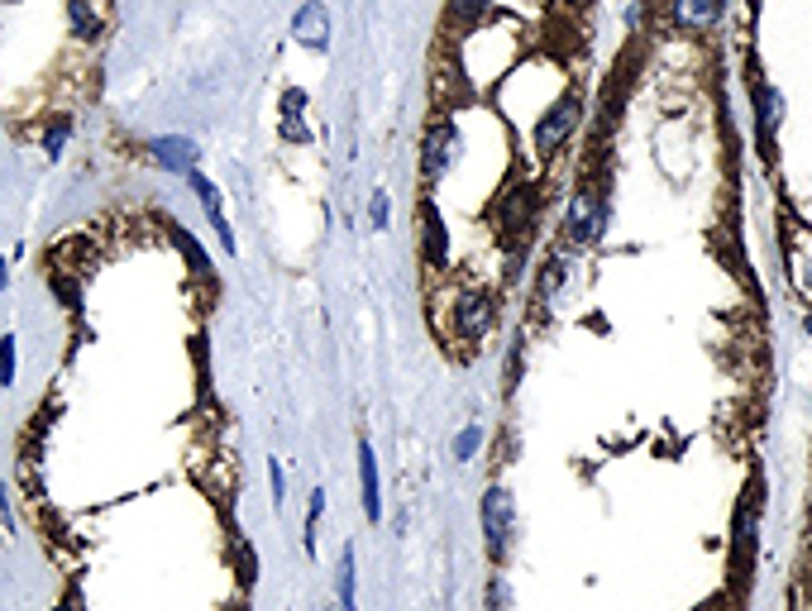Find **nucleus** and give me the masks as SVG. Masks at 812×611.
<instances>
[{"instance_id": "nucleus-22", "label": "nucleus", "mask_w": 812, "mask_h": 611, "mask_svg": "<svg viewBox=\"0 0 812 611\" xmlns=\"http://www.w3.org/2000/svg\"><path fill=\"white\" fill-rule=\"evenodd\" d=\"M14 334H6V340H0V388H10L14 382Z\"/></svg>"}, {"instance_id": "nucleus-8", "label": "nucleus", "mask_w": 812, "mask_h": 611, "mask_svg": "<svg viewBox=\"0 0 812 611\" xmlns=\"http://www.w3.org/2000/svg\"><path fill=\"white\" fill-rule=\"evenodd\" d=\"M143 149H149V158L163 172H197V158H201V149L191 139H182V134H158V139H149L143 143Z\"/></svg>"}, {"instance_id": "nucleus-1", "label": "nucleus", "mask_w": 812, "mask_h": 611, "mask_svg": "<svg viewBox=\"0 0 812 611\" xmlns=\"http://www.w3.org/2000/svg\"><path fill=\"white\" fill-rule=\"evenodd\" d=\"M492 330H498V297L492 292H483V287H464V292L450 297L444 334H450L454 344H483Z\"/></svg>"}, {"instance_id": "nucleus-6", "label": "nucleus", "mask_w": 812, "mask_h": 611, "mask_svg": "<svg viewBox=\"0 0 812 611\" xmlns=\"http://www.w3.org/2000/svg\"><path fill=\"white\" fill-rule=\"evenodd\" d=\"M454 153H459L454 124L450 120H435L425 130V143H421V187H425V197H430V187H435L440 177L454 168Z\"/></svg>"}, {"instance_id": "nucleus-13", "label": "nucleus", "mask_w": 812, "mask_h": 611, "mask_svg": "<svg viewBox=\"0 0 812 611\" xmlns=\"http://www.w3.org/2000/svg\"><path fill=\"white\" fill-rule=\"evenodd\" d=\"M722 6L726 0H674V6H669V20L679 29H689V34H698V29H712L722 20Z\"/></svg>"}, {"instance_id": "nucleus-25", "label": "nucleus", "mask_w": 812, "mask_h": 611, "mask_svg": "<svg viewBox=\"0 0 812 611\" xmlns=\"http://www.w3.org/2000/svg\"><path fill=\"white\" fill-rule=\"evenodd\" d=\"M560 6H564V10H583V6H588V0H560Z\"/></svg>"}, {"instance_id": "nucleus-10", "label": "nucleus", "mask_w": 812, "mask_h": 611, "mask_svg": "<svg viewBox=\"0 0 812 611\" xmlns=\"http://www.w3.org/2000/svg\"><path fill=\"white\" fill-rule=\"evenodd\" d=\"M779 110H784V101H779V91H774V87H764V82H755V143H760V158H764V163H774Z\"/></svg>"}, {"instance_id": "nucleus-16", "label": "nucleus", "mask_w": 812, "mask_h": 611, "mask_svg": "<svg viewBox=\"0 0 812 611\" xmlns=\"http://www.w3.org/2000/svg\"><path fill=\"white\" fill-rule=\"evenodd\" d=\"M172 244H178V249L187 253V268L197 272V278H211V259H205V249H201L197 239H191V234L182 230V224H178V230H172Z\"/></svg>"}, {"instance_id": "nucleus-19", "label": "nucleus", "mask_w": 812, "mask_h": 611, "mask_svg": "<svg viewBox=\"0 0 812 611\" xmlns=\"http://www.w3.org/2000/svg\"><path fill=\"white\" fill-rule=\"evenodd\" d=\"M321 517H325V492L315 488L311 507H307V554H315V530H321Z\"/></svg>"}, {"instance_id": "nucleus-14", "label": "nucleus", "mask_w": 812, "mask_h": 611, "mask_svg": "<svg viewBox=\"0 0 812 611\" xmlns=\"http://www.w3.org/2000/svg\"><path fill=\"white\" fill-rule=\"evenodd\" d=\"M334 611H359V559L354 544L340 550V569H334Z\"/></svg>"}, {"instance_id": "nucleus-15", "label": "nucleus", "mask_w": 812, "mask_h": 611, "mask_svg": "<svg viewBox=\"0 0 812 611\" xmlns=\"http://www.w3.org/2000/svg\"><path fill=\"white\" fill-rule=\"evenodd\" d=\"M68 20H72V34L77 39H101V20L87 0H68Z\"/></svg>"}, {"instance_id": "nucleus-17", "label": "nucleus", "mask_w": 812, "mask_h": 611, "mask_svg": "<svg viewBox=\"0 0 812 611\" xmlns=\"http://www.w3.org/2000/svg\"><path fill=\"white\" fill-rule=\"evenodd\" d=\"M483 14H488V0H450V20H454L459 29L483 24Z\"/></svg>"}, {"instance_id": "nucleus-2", "label": "nucleus", "mask_w": 812, "mask_h": 611, "mask_svg": "<svg viewBox=\"0 0 812 611\" xmlns=\"http://www.w3.org/2000/svg\"><path fill=\"white\" fill-rule=\"evenodd\" d=\"M478 525H483V550L492 564H502L507 550H512V535H517V502L502 482L483 488V502H478Z\"/></svg>"}, {"instance_id": "nucleus-20", "label": "nucleus", "mask_w": 812, "mask_h": 611, "mask_svg": "<svg viewBox=\"0 0 812 611\" xmlns=\"http://www.w3.org/2000/svg\"><path fill=\"white\" fill-rule=\"evenodd\" d=\"M68 134H72V120H68V116H58V120H53V130L43 134V153H48V158H62V143H68Z\"/></svg>"}, {"instance_id": "nucleus-3", "label": "nucleus", "mask_w": 812, "mask_h": 611, "mask_svg": "<svg viewBox=\"0 0 812 611\" xmlns=\"http://www.w3.org/2000/svg\"><path fill=\"white\" fill-rule=\"evenodd\" d=\"M535 224H540V191H535L531 182H521V187L507 191L502 206H498L502 244H507V249H525V239L535 234Z\"/></svg>"}, {"instance_id": "nucleus-23", "label": "nucleus", "mask_w": 812, "mask_h": 611, "mask_svg": "<svg viewBox=\"0 0 812 611\" xmlns=\"http://www.w3.org/2000/svg\"><path fill=\"white\" fill-rule=\"evenodd\" d=\"M268 488H273V507H282L287 502V478H282V463L278 459H268Z\"/></svg>"}, {"instance_id": "nucleus-27", "label": "nucleus", "mask_w": 812, "mask_h": 611, "mask_svg": "<svg viewBox=\"0 0 812 611\" xmlns=\"http://www.w3.org/2000/svg\"><path fill=\"white\" fill-rule=\"evenodd\" d=\"M745 6H751V10H755V6H760V0H745Z\"/></svg>"}, {"instance_id": "nucleus-11", "label": "nucleus", "mask_w": 812, "mask_h": 611, "mask_svg": "<svg viewBox=\"0 0 812 611\" xmlns=\"http://www.w3.org/2000/svg\"><path fill=\"white\" fill-rule=\"evenodd\" d=\"M359 507L373 525L382 521V478H378V454L369 440H359Z\"/></svg>"}, {"instance_id": "nucleus-9", "label": "nucleus", "mask_w": 812, "mask_h": 611, "mask_svg": "<svg viewBox=\"0 0 812 611\" xmlns=\"http://www.w3.org/2000/svg\"><path fill=\"white\" fill-rule=\"evenodd\" d=\"M292 39L301 48H311V53H325L330 48V10L321 0H307V6L292 14Z\"/></svg>"}, {"instance_id": "nucleus-18", "label": "nucleus", "mask_w": 812, "mask_h": 611, "mask_svg": "<svg viewBox=\"0 0 812 611\" xmlns=\"http://www.w3.org/2000/svg\"><path fill=\"white\" fill-rule=\"evenodd\" d=\"M369 224H373V230H388V224H392V197L382 187L369 191Z\"/></svg>"}, {"instance_id": "nucleus-7", "label": "nucleus", "mask_w": 812, "mask_h": 611, "mask_svg": "<svg viewBox=\"0 0 812 611\" xmlns=\"http://www.w3.org/2000/svg\"><path fill=\"white\" fill-rule=\"evenodd\" d=\"M421 263L430 272H444L450 268V230H444V220L435 211V201L421 197Z\"/></svg>"}, {"instance_id": "nucleus-4", "label": "nucleus", "mask_w": 812, "mask_h": 611, "mask_svg": "<svg viewBox=\"0 0 812 611\" xmlns=\"http://www.w3.org/2000/svg\"><path fill=\"white\" fill-rule=\"evenodd\" d=\"M579 116H583V101L569 91V96H560V101H554L545 116L535 120V158H540V163H550V158L564 149L569 134L579 130Z\"/></svg>"}, {"instance_id": "nucleus-24", "label": "nucleus", "mask_w": 812, "mask_h": 611, "mask_svg": "<svg viewBox=\"0 0 812 611\" xmlns=\"http://www.w3.org/2000/svg\"><path fill=\"white\" fill-rule=\"evenodd\" d=\"M10 287V268H6V259H0V292Z\"/></svg>"}, {"instance_id": "nucleus-21", "label": "nucleus", "mask_w": 812, "mask_h": 611, "mask_svg": "<svg viewBox=\"0 0 812 611\" xmlns=\"http://www.w3.org/2000/svg\"><path fill=\"white\" fill-rule=\"evenodd\" d=\"M478 444H483V425H464L459 430V440H454V459H473Z\"/></svg>"}, {"instance_id": "nucleus-5", "label": "nucleus", "mask_w": 812, "mask_h": 611, "mask_svg": "<svg viewBox=\"0 0 812 611\" xmlns=\"http://www.w3.org/2000/svg\"><path fill=\"white\" fill-rule=\"evenodd\" d=\"M602 224H608V206H602L598 187H579V191H573V201H569V216H564V239L573 249L598 244Z\"/></svg>"}, {"instance_id": "nucleus-12", "label": "nucleus", "mask_w": 812, "mask_h": 611, "mask_svg": "<svg viewBox=\"0 0 812 611\" xmlns=\"http://www.w3.org/2000/svg\"><path fill=\"white\" fill-rule=\"evenodd\" d=\"M187 182H191V191H197V201H201L205 220L215 224V234H220V249H225V253H234V234H230V224H225V206H220V187L211 182V177H201V172H187Z\"/></svg>"}, {"instance_id": "nucleus-26", "label": "nucleus", "mask_w": 812, "mask_h": 611, "mask_svg": "<svg viewBox=\"0 0 812 611\" xmlns=\"http://www.w3.org/2000/svg\"><path fill=\"white\" fill-rule=\"evenodd\" d=\"M803 325H808V340H812V315H808V320H803Z\"/></svg>"}]
</instances>
